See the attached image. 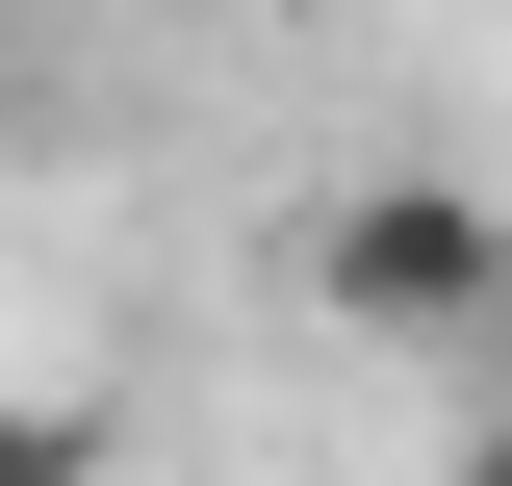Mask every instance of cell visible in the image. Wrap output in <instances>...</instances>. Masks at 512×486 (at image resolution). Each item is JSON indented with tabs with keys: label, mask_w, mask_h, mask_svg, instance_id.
<instances>
[{
	"label": "cell",
	"mask_w": 512,
	"mask_h": 486,
	"mask_svg": "<svg viewBox=\"0 0 512 486\" xmlns=\"http://www.w3.org/2000/svg\"><path fill=\"white\" fill-rule=\"evenodd\" d=\"M308 307L359 333V359H487L512 205H487V180H333V205H308Z\"/></svg>",
	"instance_id": "6da1fadb"
},
{
	"label": "cell",
	"mask_w": 512,
	"mask_h": 486,
	"mask_svg": "<svg viewBox=\"0 0 512 486\" xmlns=\"http://www.w3.org/2000/svg\"><path fill=\"white\" fill-rule=\"evenodd\" d=\"M103 461H128L103 384H26V410H0V486H103Z\"/></svg>",
	"instance_id": "7a4b0ae2"
},
{
	"label": "cell",
	"mask_w": 512,
	"mask_h": 486,
	"mask_svg": "<svg viewBox=\"0 0 512 486\" xmlns=\"http://www.w3.org/2000/svg\"><path fill=\"white\" fill-rule=\"evenodd\" d=\"M436 486H512V410H487V435H461V461H436Z\"/></svg>",
	"instance_id": "3957f363"
},
{
	"label": "cell",
	"mask_w": 512,
	"mask_h": 486,
	"mask_svg": "<svg viewBox=\"0 0 512 486\" xmlns=\"http://www.w3.org/2000/svg\"><path fill=\"white\" fill-rule=\"evenodd\" d=\"M487 410H512V307H487Z\"/></svg>",
	"instance_id": "277c9868"
}]
</instances>
